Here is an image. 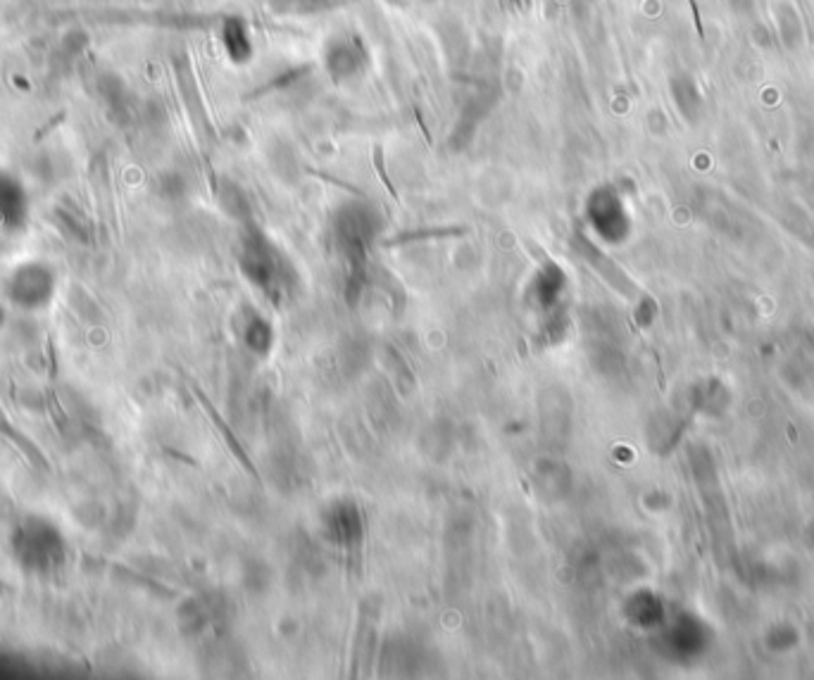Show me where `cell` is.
<instances>
[{
	"label": "cell",
	"mask_w": 814,
	"mask_h": 680,
	"mask_svg": "<svg viewBox=\"0 0 814 680\" xmlns=\"http://www.w3.org/2000/svg\"><path fill=\"white\" fill-rule=\"evenodd\" d=\"M691 3V10H693V19H696V26H698V36L700 38H705V29H703V22H700V8H698V3L696 0H688Z\"/></svg>",
	"instance_id": "cell-1"
}]
</instances>
